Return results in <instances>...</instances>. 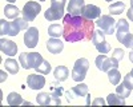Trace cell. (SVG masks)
I'll return each mask as SVG.
<instances>
[{
    "label": "cell",
    "instance_id": "obj_21",
    "mask_svg": "<svg viewBox=\"0 0 133 107\" xmlns=\"http://www.w3.org/2000/svg\"><path fill=\"white\" fill-rule=\"evenodd\" d=\"M64 34V26L61 24H51L48 28V35L51 38H60Z\"/></svg>",
    "mask_w": 133,
    "mask_h": 107
},
{
    "label": "cell",
    "instance_id": "obj_43",
    "mask_svg": "<svg viewBox=\"0 0 133 107\" xmlns=\"http://www.w3.org/2000/svg\"><path fill=\"white\" fill-rule=\"evenodd\" d=\"M40 2H45V0H40Z\"/></svg>",
    "mask_w": 133,
    "mask_h": 107
},
{
    "label": "cell",
    "instance_id": "obj_42",
    "mask_svg": "<svg viewBox=\"0 0 133 107\" xmlns=\"http://www.w3.org/2000/svg\"><path fill=\"white\" fill-rule=\"evenodd\" d=\"M105 2H112V0H105Z\"/></svg>",
    "mask_w": 133,
    "mask_h": 107
},
{
    "label": "cell",
    "instance_id": "obj_20",
    "mask_svg": "<svg viewBox=\"0 0 133 107\" xmlns=\"http://www.w3.org/2000/svg\"><path fill=\"white\" fill-rule=\"evenodd\" d=\"M4 14H5V17H8V19H16V17H19L20 11L14 4H7L4 7Z\"/></svg>",
    "mask_w": 133,
    "mask_h": 107
},
{
    "label": "cell",
    "instance_id": "obj_19",
    "mask_svg": "<svg viewBox=\"0 0 133 107\" xmlns=\"http://www.w3.org/2000/svg\"><path fill=\"white\" fill-rule=\"evenodd\" d=\"M107 103L109 106H124L125 104V98L120 96L118 94H109L107 98Z\"/></svg>",
    "mask_w": 133,
    "mask_h": 107
},
{
    "label": "cell",
    "instance_id": "obj_1",
    "mask_svg": "<svg viewBox=\"0 0 133 107\" xmlns=\"http://www.w3.org/2000/svg\"><path fill=\"white\" fill-rule=\"evenodd\" d=\"M63 26H64V39L65 41L76 43L83 39H89L93 38V27L95 23L92 20H88L85 17L80 16H72L69 14L64 15L63 17Z\"/></svg>",
    "mask_w": 133,
    "mask_h": 107
},
{
    "label": "cell",
    "instance_id": "obj_24",
    "mask_svg": "<svg viewBox=\"0 0 133 107\" xmlns=\"http://www.w3.org/2000/svg\"><path fill=\"white\" fill-rule=\"evenodd\" d=\"M36 102L37 104L40 106H48V104H52V95L48 94V92H40L36 98Z\"/></svg>",
    "mask_w": 133,
    "mask_h": 107
},
{
    "label": "cell",
    "instance_id": "obj_34",
    "mask_svg": "<svg viewBox=\"0 0 133 107\" xmlns=\"http://www.w3.org/2000/svg\"><path fill=\"white\" fill-rule=\"evenodd\" d=\"M92 104H93V106H97V104L104 106V104H105V100H104L103 98H97V99H95V100L92 102Z\"/></svg>",
    "mask_w": 133,
    "mask_h": 107
},
{
    "label": "cell",
    "instance_id": "obj_14",
    "mask_svg": "<svg viewBox=\"0 0 133 107\" xmlns=\"http://www.w3.org/2000/svg\"><path fill=\"white\" fill-rule=\"evenodd\" d=\"M0 50H2V52L5 54V55L14 56V55H16V52H17V44L14 43L12 40L2 38L0 39Z\"/></svg>",
    "mask_w": 133,
    "mask_h": 107
},
{
    "label": "cell",
    "instance_id": "obj_41",
    "mask_svg": "<svg viewBox=\"0 0 133 107\" xmlns=\"http://www.w3.org/2000/svg\"><path fill=\"white\" fill-rule=\"evenodd\" d=\"M130 74H132V75H133V68H132V71H130Z\"/></svg>",
    "mask_w": 133,
    "mask_h": 107
},
{
    "label": "cell",
    "instance_id": "obj_2",
    "mask_svg": "<svg viewBox=\"0 0 133 107\" xmlns=\"http://www.w3.org/2000/svg\"><path fill=\"white\" fill-rule=\"evenodd\" d=\"M44 60V58L41 56V54L39 52H23L19 56V63L21 64V67L25 70H31V68H37L41 62Z\"/></svg>",
    "mask_w": 133,
    "mask_h": 107
},
{
    "label": "cell",
    "instance_id": "obj_9",
    "mask_svg": "<svg viewBox=\"0 0 133 107\" xmlns=\"http://www.w3.org/2000/svg\"><path fill=\"white\" fill-rule=\"evenodd\" d=\"M28 23L24 17H16L14 21L8 24V35L9 36H16L21 29H28Z\"/></svg>",
    "mask_w": 133,
    "mask_h": 107
},
{
    "label": "cell",
    "instance_id": "obj_28",
    "mask_svg": "<svg viewBox=\"0 0 133 107\" xmlns=\"http://www.w3.org/2000/svg\"><path fill=\"white\" fill-rule=\"evenodd\" d=\"M36 71H37L39 74H43V75H48V74L51 72V63H49L48 60L44 59V60L41 62V64L36 68Z\"/></svg>",
    "mask_w": 133,
    "mask_h": 107
},
{
    "label": "cell",
    "instance_id": "obj_39",
    "mask_svg": "<svg viewBox=\"0 0 133 107\" xmlns=\"http://www.w3.org/2000/svg\"><path fill=\"white\" fill-rule=\"evenodd\" d=\"M7 2H8V3H15L16 0H7Z\"/></svg>",
    "mask_w": 133,
    "mask_h": 107
},
{
    "label": "cell",
    "instance_id": "obj_18",
    "mask_svg": "<svg viewBox=\"0 0 133 107\" xmlns=\"http://www.w3.org/2000/svg\"><path fill=\"white\" fill-rule=\"evenodd\" d=\"M68 75H69V71H68V68L64 67V66H57L56 68H55V71H53V76H55V79H56L57 82L66 80Z\"/></svg>",
    "mask_w": 133,
    "mask_h": 107
},
{
    "label": "cell",
    "instance_id": "obj_3",
    "mask_svg": "<svg viewBox=\"0 0 133 107\" xmlns=\"http://www.w3.org/2000/svg\"><path fill=\"white\" fill-rule=\"evenodd\" d=\"M66 0H51V7L44 12V17L49 21L64 17V8Z\"/></svg>",
    "mask_w": 133,
    "mask_h": 107
},
{
    "label": "cell",
    "instance_id": "obj_32",
    "mask_svg": "<svg viewBox=\"0 0 133 107\" xmlns=\"http://www.w3.org/2000/svg\"><path fill=\"white\" fill-rule=\"evenodd\" d=\"M121 43H123L127 48H132V50H133V35H132V34H128V35L123 39V41H121Z\"/></svg>",
    "mask_w": 133,
    "mask_h": 107
},
{
    "label": "cell",
    "instance_id": "obj_37",
    "mask_svg": "<svg viewBox=\"0 0 133 107\" xmlns=\"http://www.w3.org/2000/svg\"><path fill=\"white\" fill-rule=\"evenodd\" d=\"M129 60H130V62L133 63V50H132V51L129 52Z\"/></svg>",
    "mask_w": 133,
    "mask_h": 107
},
{
    "label": "cell",
    "instance_id": "obj_6",
    "mask_svg": "<svg viewBox=\"0 0 133 107\" xmlns=\"http://www.w3.org/2000/svg\"><path fill=\"white\" fill-rule=\"evenodd\" d=\"M96 24L100 27V29H101L105 35H112L116 31V20L109 15H101L97 19Z\"/></svg>",
    "mask_w": 133,
    "mask_h": 107
},
{
    "label": "cell",
    "instance_id": "obj_17",
    "mask_svg": "<svg viewBox=\"0 0 133 107\" xmlns=\"http://www.w3.org/2000/svg\"><path fill=\"white\" fill-rule=\"evenodd\" d=\"M84 0H69V4L66 7L68 14L72 16H80L81 15V9L84 7Z\"/></svg>",
    "mask_w": 133,
    "mask_h": 107
},
{
    "label": "cell",
    "instance_id": "obj_35",
    "mask_svg": "<svg viewBox=\"0 0 133 107\" xmlns=\"http://www.w3.org/2000/svg\"><path fill=\"white\" fill-rule=\"evenodd\" d=\"M127 16H128V19H130V20L133 21V7H130V8L127 11Z\"/></svg>",
    "mask_w": 133,
    "mask_h": 107
},
{
    "label": "cell",
    "instance_id": "obj_38",
    "mask_svg": "<svg viewBox=\"0 0 133 107\" xmlns=\"http://www.w3.org/2000/svg\"><path fill=\"white\" fill-rule=\"evenodd\" d=\"M0 74H2V82H3L4 79H7V75L4 74V71H2V72H0Z\"/></svg>",
    "mask_w": 133,
    "mask_h": 107
},
{
    "label": "cell",
    "instance_id": "obj_10",
    "mask_svg": "<svg viewBox=\"0 0 133 107\" xmlns=\"http://www.w3.org/2000/svg\"><path fill=\"white\" fill-rule=\"evenodd\" d=\"M95 63H96V67H97L100 71H104V72H108L110 68H117V67L115 66L112 58H108L105 54H100V55L96 58Z\"/></svg>",
    "mask_w": 133,
    "mask_h": 107
},
{
    "label": "cell",
    "instance_id": "obj_16",
    "mask_svg": "<svg viewBox=\"0 0 133 107\" xmlns=\"http://www.w3.org/2000/svg\"><path fill=\"white\" fill-rule=\"evenodd\" d=\"M47 50L51 54H55V55H56V54H60L64 50V43L59 38H51L47 41Z\"/></svg>",
    "mask_w": 133,
    "mask_h": 107
},
{
    "label": "cell",
    "instance_id": "obj_13",
    "mask_svg": "<svg viewBox=\"0 0 133 107\" xmlns=\"http://www.w3.org/2000/svg\"><path fill=\"white\" fill-rule=\"evenodd\" d=\"M27 84L31 90H41L45 86V78L43 76V74L41 75H37V74L28 75Z\"/></svg>",
    "mask_w": 133,
    "mask_h": 107
},
{
    "label": "cell",
    "instance_id": "obj_5",
    "mask_svg": "<svg viewBox=\"0 0 133 107\" xmlns=\"http://www.w3.org/2000/svg\"><path fill=\"white\" fill-rule=\"evenodd\" d=\"M92 43H93V46L96 47V50H97L100 54H108L109 50H110L109 43L105 40V34H104L101 29H96V31L93 32Z\"/></svg>",
    "mask_w": 133,
    "mask_h": 107
},
{
    "label": "cell",
    "instance_id": "obj_7",
    "mask_svg": "<svg viewBox=\"0 0 133 107\" xmlns=\"http://www.w3.org/2000/svg\"><path fill=\"white\" fill-rule=\"evenodd\" d=\"M66 95V100L68 102H72L75 99H81V98H87L88 95V86L84 84V83H79L77 86H75V87H72L69 91L65 92Z\"/></svg>",
    "mask_w": 133,
    "mask_h": 107
},
{
    "label": "cell",
    "instance_id": "obj_22",
    "mask_svg": "<svg viewBox=\"0 0 133 107\" xmlns=\"http://www.w3.org/2000/svg\"><path fill=\"white\" fill-rule=\"evenodd\" d=\"M7 103L9 106H20V104H24V100L17 92H11L7 96Z\"/></svg>",
    "mask_w": 133,
    "mask_h": 107
},
{
    "label": "cell",
    "instance_id": "obj_15",
    "mask_svg": "<svg viewBox=\"0 0 133 107\" xmlns=\"http://www.w3.org/2000/svg\"><path fill=\"white\" fill-rule=\"evenodd\" d=\"M129 34V23L125 19H120L116 21V38L121 43L123 39Z\"/></svg>",
    "mask_w": 133,
    "mask_h": 107
},
{
    "label": "cell",
    "instance_id": "obj_40",
    "mask_svg": "<svg viewBox=\"0 0 133 107\" xmlns=\"http://www.w3.org/2000/svg\"><path fill=\"white\" fill-rule=\"evenodd\" d=\"M130 7H133V0H130Z\"/></svg>",
    "mask_w": 133,
    "mask_h": 107
},
{
    "label": "cell",
    "instance_id": "obj_33",
    "mask_svg": "<svg viewBox=\"0 0 133 107\" xmlns=\"http://www.w3.org/2000/svg\"><path fill=\"white\" fill-rule=\"evenodd\" d=\"M128 88H130V90H133V75L129 72V74H127L125 76H124V82H123Z\"/></svg>",
    "mask_w": 133,
    "mask_h": 107
},
{
    "label": "cell",
    "instance_id": "obj_31",
    "mask_svg": "<svg viewBox=\"0 0 133 107\" xmlns=\"http://www.w3.org/2000/svg\"><path fill=\"white\" fill-rule=\"evenodd\" d=\"M8 24H9V21H5V19L0 20V35L2 36L8 35Z\"/></svg>",
    "mask_w": 133,
    "mask_h": 107
},
{
    "label": "cell",
    "instance_id": "obj_29",
    "mask_svg": "<svg viewBox=\"0 0 133 107\" xmlns=\"http://www.w3.org/2000/svg\"><path fill=\"white\" fill-rule=\"evenodd\" d=\"M130 88H128L127 86L123 83L116 87V94H118L120 96H123V98H128V96H130Z\"/></svg>",
    "mask_w": 133,
    "mask_h": 107
},
{
    "label": "cell",
    "instance_id": "obj_36",
    "mask_svg": "<svg viewBox=\"0 0 133 107\" xmlns=\"http://www.w3.org/2000/svg\"><path fill=\"white\" fill-rule=\"evenodd\" d=\"M87 104H88V106H91V95H89V94L87 95Z\"/></svg>",
    "mask_w": 133,
    "mask_h": 107
},
{
    "label": "cell",
    "instance_id": "obj_25",
    "mask_svg": "<svg viewBox=\"0 0 133 107\" xmlns=\"http://www.w3.org/2000/svg\"><path fill=\"white\" fill-rule=\"evenodd\" d=\"M124 9H125L124 2H116V3H113V4L109 5V12H110V15H121Z\"/></svg>",
    "mask_w": 133,
    "mask_h": 107
},
{
    "label": "cell",
    "instance_id": "obj_27",
    "mask_svg": "<svg viewBox=\"0 0 133 107\" xmlns=\"http://www.w3.org/2000/svg\"><path fill=\"white\" fill-rule=\"evenodd\" d=\"M124 54H125V52L121 50V48H116V50L113 51V54H112V60H113V63H115L116 67H118L120 60L124 59Z\"/></svg>",
    "mask_w": 133,
    "mask_h": 107
},
{
    "label": "cell",
    "instance_id": "obj_4",
    "mask_svg": "<svg viewBox=\"0 0 133 107\" xmlns=\"http://www.w3.org/2000/svg\"><path fill=\"white\" fill-rule=\"evenodd\" d=\"M88 68H89V62H88V59H85V58L77 59L73 68H72V79L77 83L83 82L87 76Z\"/></svg>",
    "mask_w": 133,
    "mask_h": 107
},
{
    "label": "cell",
    "instance_id": "obj_23",
    "mask_svg": "<svg viewBox=\"0 0 133 107\" xmlns=\"http://www.w3.org/2000/svg\"><path fill=\"white\" fill-rule=\"evenodd\" d=\"M108 79H109V82L112 83V84L117 86V84L120 83V80H121V74H120V71H118L117 68H110V70L108 71Z\"/></svg>",
    "mask_w": 133,
    "mask_h": 107
},
{
    "label": "cell",
    "instance_id": "obj_12",
    "mask_svg": "<svg viewBox=\"0 0 133 107\" xmlns=\"http://www.w3.org/2000/svg\"><path fill=\"white\" fill-rule=\"evenodd\" d=\"M81 16L88 19V20L98 19L101 16V8L97 7V5H93V4H87L81 9Z\"/></svg>",
    "mask_w": 133,
    "mask_h": 107
},
{
    "label": "cell",
    "instance_id": "obj_30",
    "mask_svg": "<svg viewBox=\"0 0 133 107\" xmlns=\"http://www.w3.org/2000/svg\"><path fill=\"white\" fill-rule=\"evenodd\" d=\"M64 92L63 87L61 86H57V84H51V95L53 96V98H60V95Z\"/></svg>",
    "mask_w": 133,
    "mask_h": 107
},
{
    "label": "cell",
    "instance_id": "obj_26",
    "mask_svg": "<svg viewBox=\"0 0 133 107\" xmlns=\"http://www.w3.org/2000/svg\"><path fill=\"white\" fill-rule=\"evenodd\" d=\"M4 66H5V70L9 72V74H17L19 72V63L15 60V59H7L5 63H4Z\"/></svg>",
    "mask_w": 133,
    "mask_h": 107
},
{
    "label": "cell",
    "instance_id": "obj_11",
    "mask_svg": "<svg viewBox=\"0 0 133 107\" xmlns=\"http://www.w3.org/2000/svg\"><path fill=\"white\" fill-rule=\"evenodd\" d=\"M39 41V29L36 27H29L24 35V44L28 48H35Z\"/></svg>",
    "mask_w": 133,
    "mask_h": 107
},
{
    "label": "cell",
    "instance_id": "obj_8",
    "mask_svg": "<svg viewBox=\"0 0 133 107\" xmlns=\"http://www.w3.org/2000/svg\"><path fill=\"white\" fill-rule=\"evenodd\" d=\"M41 5L37 2H27V4L23 8V17L27 21H33L36 16L40 14Z\"/></svg>",
    "mask_w": 133,
    "mask_h": 107
}]
</instances>
